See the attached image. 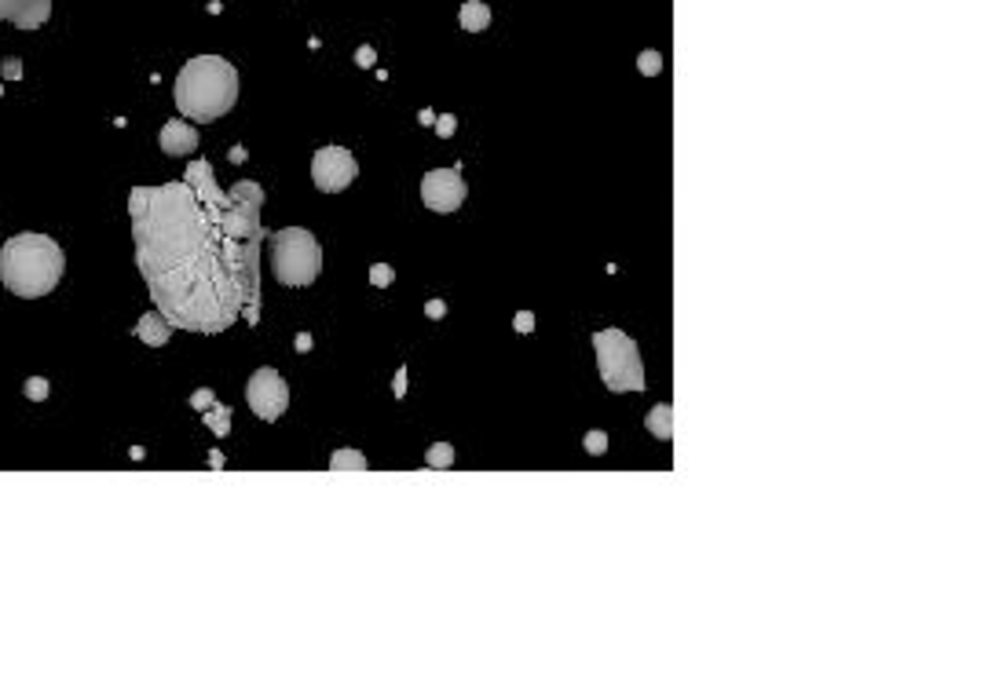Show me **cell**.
I'll list each match as a JSON object with an SVG mask.
<instances>
[{
    "label": "cell",
    "instance_id": "obj_1",
    "mask_svg": "<svg viewBox=\"0 0 988 694\" xmlns=\"http://www.w3.org/2000/svg\"><path fill=\"white\" fill-rule=\"evenodd\" d=\"M265 191L246 180L220 191L206 161L183 180L136 187L129 198L136 263L172 330L223 333L257 322Z\"/></svg>",
    "mask_w": 988,
    "mask_h": 694
},
{
    "label": "cell",
    "instance_id": "obj_2",
    "mask_svg": "<svg viewBox=\"0 0 988 694\" xmlns=\"http://www.w3.org/2000/svg\"><path fill=\"white\" fill-rule=\"evenodd\" d=\"M239 95H242L239 70L220 56H194L187 67H180L177 84H172V99H177L180 113L198 124L220 121L223 113H231Z\"/></svg>",
    "mask_w": 988,
    "mask_h": 694
},
{
    "label": "cell",
    "instance_id": "obj_3",
    "mask_svg": "<svg viewBox=\"0 0 988 694\" xmlns=\"http://www.w3.org/2000/svg\"><path fill=\"white\" fill-rule=\"evenodd\" d=\"M67 257L48 234H16L0 249V282L22 300H41L62 282Z\"/></svg>",
    "mask_w": 988,
    "mask_h": 694
},
{
    "label": "cell",
    "instance_id": "obj_4",
    "mask_svg": "<svg viewBox=\"0 0 988 694\" xmlns=\"http://www.w3.org/2000/svg\"><path fill=\"white\" fill-rule=\"evenodd\" d=\"M268 268L271 278L286 289H305L322 274V245L305 227H282L268 238Z\"/></svg>",
    "mask_w": 988,
    "mask_h": 694
},
{
    "label": "cell",
    "instance_id": "obj_5",
    "mask_svg": "<svg viewBox=\"0 0 988 694\" xmlns=\"http://www.w3.org/2000/svg\"><path fill=\"white\" fill-rule=\"evenodd\" d=\"M593 355L608 391H645V362L633 336L622 330H597Z\"/></svg>",
    "mask_w": 988,
    "mask_h": 694
},
{
    "label": "cell",
    "instance_id": "obj_6",
    "mask_svg": "<svg viewBox=\"0 0 988 694\" xmlns=\"http://www.w3.org/2000/svg\"><path fill=\"white\" fill-rule=\"evenodd\" d=\"M311 180L322 194H341L359 180V161L345 147H322L311 158Z\"/></svg>",
    "mask_w": 988,
    "mask_h": 694
},
{
    "label": "cell",
    "instance_id": "obj_7",
    "mask_svg": "<svg viewBox=\"0 0 988 694\" xmlns=\"http://www.w3.org/2000/svg\"><path fill=\"white\" fill-rule=\"evenodd\" d=\"M246 402H249V410L260 416V421L271 424V421H279L286 410H290V388H286L279 370L265 365V370H257L253 376H249Z\"/></svg>",
    "mask_w": 988,
    "mask_h": 694
},
{
    "label": "cell",
    "instance_id": "obj_8",
    "mask_svg": "<svg viewBox=\"0 0 988 694\" xmlns=\"http://www.w3.org/2000/svg\"><path fill=\"white\" fill-rule=\"evenodd\" d=\"M469 198V187L466 180H461L458 169H432L425 172L421 180V201L425 209L440 212V217H450V212H458L461 205H466Z\"/></svg>",
    "mask_w": 988,
    "mask_h": 694
},
{
    "label": "cell",
    "instance_id": "obj_9",
    "mask_svg": "<svg viewBox=\"0 0 988 694\" xmlns=\"http://www.w3.org/2000/svg\"><path fill=\"white\" fill-rule=\"evenodd\" d=\"M52 19V0H0V22L19 30H41Z\"/></svg>",
    "mask_w": 988,
    "mask_h": 694
},
{
    "label": "cell",
    "instance_id": "obj_10",
    "mask_svg": "<svg viewBox=\"0 0 988 694\" xmlns=\"http://www.w3.org/2000/svg\"><path fill=\"white\" fill-rule=\"evenodd\" d=\"M158 147H161V154H166V158H187V154H194V150H198L194 124H183L180 118L169 121L166 129H161V135H158Z\"/></svg>",
    "mask_w": 988,
    "mask_h": 694
},
{
    "label": "cell",
    "instance_id": "obj_11",
    "mask_svg": "<svg viewBox=\"0 0 988 694\" xmlns=\"http://www.w3.org/2000/svg\"><path fill=\"white\" fill-rule=\"evenodd\" d=\"M458 22L466 33H483L487 27H491V8L483 4V0H466L458 11Z\"/></svg>",
    "mask_w": 988,
    "mask_h": 694
},
{
    "label": "cell",
    "instance_id": "obj_12",
    "mask_svg": "<svg viewBox=\"0 0 988 694\" xmlns=\"http://www.w3.org/2000/svg\"><path fill=\"white\" fill-rule=\"evenodd\" d=\"M645 424L656 439H673V406L670 402H659V406H652V413H648Z\"/></svg>",
    "mask_w": 988,
    "mask_h": 694
},
{
    "label": "cell",
    "instance_id": "obj_13",
    "mask_svg": "<svg viewBox=\"0 0 988 694\" xmlns=\"http://www.w3.org/2000/svg\"><path fill=\"white\" fill-rule=\"evenodd\" d=\"M169 333H172V325L161 319V314H143V319H140V336L147 340V344L161 348L169 340Z\"/></svg>",
    "mask_w": 988,
    "mask_h": 694
},
{
    "label": "cell",
    "instance_id": "obj_14",
    "mask_svg": "<svg viewBox=\"0 0 988 694\" xmlns=\"http://www.w3.org/2000/svg\"><path fill=\"white\" fill-rule=\"evenodd\" d=\"M370 469V461L362 457L359 450H337L333 457H330V472L333 475H341V472H367Z\"/></svg>",
    "mask_w": 988,
    "mask_h": 694
},
{
    "label": "cell",
    "instance_id": "obj_15",
    "mask_svg": "<svg viewBox=\"0 0 988 694\" xmlns=\"http://www.w3.org/2000/svg\"><path fill=\"white\" fill-rule=\"evenodd\" d=\"M425 464H429V469H436V472H447L450 464H455V446H450V443H432L429 453H425Z\"/></svg>",
    "mask_w": 988,
    "mask_h": 694
},
{
    "label": "cell",
    "instance_id": "obj_16",
    "mask_svg": "<svg viewBox=\"0 0 988 694\" xmlns=\"http://www.w3.org/2000/svg\"><path fill=\"white\" fill-rule=\"evenodd\" d=\"M396 282V271L389 268V263H373L370 268V285L373 289H389Z\"/></svg>",
    "mask_w": 988,
    "mask_h": 694
},
{
    "label": "cell",
    "instance_id": "obj_17",
    "mask_svg": "<svg viewBox=\"0 0 988 694\" xmlns=\"http://www.w3.org/2000/svg\"><path fill=\"white\" fill-rule=\"evenodd\" d=\"M582 446H586V453H593V457H600V453L608 450V432H600V428H593V432H586Z\"/></svg>",
    "mask_w": 988,
    "mask_h": 694
},
{
    "label": "cell",
    "instance_id": "obj_18",
    "mask_svg": "<svg viewBox=\"0 0 988 694\" xmlns=\"http://www.w3.org/2000/svg\"><path fill=\"white\" fill-rule=\"evenodd\" d=\"M637 70H641L645 78H656V73L662 70V56L659 52H641V56H637Z\"/></svg>",
    "mask_w": 988,
    "mask_h": 694
},
{
    "label": "cell",
    "instance_id": "obj_19",
    "mask_svg": "<svg viewBox=\"0 0 988 694\" xmlns=\"http://www.w3.org/2000/svg\"><path fill=\"white\" fill-rule=\"evenodd\" d=\"M455 132H458V118H455V113H440V118H436V135L450 139Z\"/></svg>",
    "mask_w": 988,
    "mask_h": 694
},
{
    "label": "cell",
    "instance_id": "obj_20",
    "mask_svg": "<svg viewBox=\"0 0 988 694\" xmlns=\"http://www.w3.org/2000/svg\"><path fill=\"white\" fill-rule=\"evenodd\" d=\"M512 330L523 333V336L535 333V314L531 311H517V319H512Z\"/></svg>",
    "mask_w": 988,
    "mask_h": 694
},
{
    "label": "cell",
    "instance_id": "obj_21",
    "mask_svg": "<svg viewBox=\"0 0 988 694\" xmlns=\"http://www.w3.org/2000/svg\"><path fill=\"white\" fill-rule=\"evenodd\" d=\"M425 319H432V322L447 319V300H429V304H425Z\"/></svg>",
    "mask_w": 988,
    "mask_h": 694
},
{
    "label": "cell",
    "instance_id": "obj_22",
    "mask_svg": "<svg viewBox=\"0 0 988 694\" xmlns=\"http://www.w3.org/2000/svg\"><path fill=\"white\" fill-rule=\"evenodd\" d=\"M206 421H212V428H217V435H228V410H217L212 416H206Z\"/></svg>",
    "mask_w": 988,
    "mask_h": 694
},
{
    "label": "cell",
    "instance_id": "obj_23",
    "mask_svg": "<svg viewBox=\"0 0 988 694\" xmlns=\"http://www.w3.org/2000/svg\"><path fill=\"white\" fill-rule=\"evenodd\" d=\"M356 62H359V67H373V48L362 44L359 52H356Z\"/></svg>",
    "mask_w": 988,
    "mask_h": 694
},
{
    "label": "cell",
    "instance_id": "obj_24",
    "mask_svg": "<svg viewBox=\"0 0 988 694\" xmlns=\"http://www.w3.org/2000/svg\"><path fill=\"white\" fill-rule=\"evenodd\" d=\"M392 391H396V399H403V395H407V365L396 373V388H392Z\"/></svg>",
    "mask_w": 988,
    "mask_h": 694
},
{
    "label": "cell",
    "instance_id": "obj_25",
    "mask_svg": "<svg viewBox=\"0 0 988 694\" xmlns=\"http://www.w3.org/2000/svg\"><path fill=\"white\" fill-rule=\"evenodd\" d=\"M311 344H316L311 333H297V351H311Z\"/></svg>",
    "mask_w": 988,
    "mask_h": 694
},
{
    "label": "cell",
    "instance_id": "obj_26",
    "mask_svg": "<svg viewBox=\"0 0 988 694\" xmlns=\"http://www.w3.org/2000/svg\"><path fill=\"white\" fill-rule=\"evenodd\" d=\"M206 402H212V395H209V391H198V395H194V406H206Z\"/></svg>",
    "mask_w": 988,
    "mask_h": 694
}]
</instances>
